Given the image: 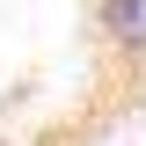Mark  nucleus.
I'll use <instances>...</instances> for the list:
<instances>
[{
  "label": "nucleus",
  "mask_w": 146,
  "mask_h": 146,
  "mask_svg": "<svg viewBox=\"0 0 146 146\" xmlns=\"http://www.w3.org/2000/svg\"><path fill=\"white\" fill-rule=\"evenodd\" d=\"M95 29L117 66H146V0H95Z\"/></svg>",
  "instance_id": "obj_1"
}]
</instances>
